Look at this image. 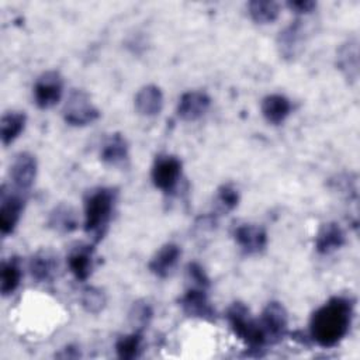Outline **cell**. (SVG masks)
Masks as SVG:
<instances>
[{
    "mask_svg": "<svg viewBox=\"0 0 360 360\" xmlns=\"http://www.w3.org/2000/svg\"><path fill=\"white\" fill-rule=\"evenodd\" d=\"M260 110L267 122L278 125L290 115L291 103L283 94H269L262 100Z\"/></svg>",
    "mask_w": 360,
    "mask_h": 360,
    "instance_id": "44dd1931",
    "label": "cell"
},
{
    "mask_svg": "<svg viewBox=\"0 0 360 360\" xmlns=\"http://www.w3.org/2000/svg\"><path fill=\"white\" fill-rule=\"evenodd\" d=\"M287 6L297 14H309L316 8V3L312 0H295V1H288Z\"/></svg>",
    "mask_w": 360,
    "mask_h": 360,
    "instance_id": "4dcf8cb0",
    "label": "cell"
},
{
    "mask_svg": "<svg viewBox=\"0 0 360 360\" xmlns=\"http://www.w3.org/2000/svg\"><path fill=\"white\" fill-rule=\"evenodd\" d=\"M77 214L73 207L68 204L56 205L48 217V226L62 235L73 232L77 228Z\"/></svg>",
    "mask_w": 360,
    "mask_h": 360,
    "instance_id": "7402d4cb",
    "label": "cell"
},
{
    "mask_svg": "<svg viewBox=\"0 0 360 360\" xmlns=\"http://www.w3.org/2000/svg\"><path fill=\"white\" fill-rule=\"evenodd\" d=\"M180 307L187 316L212 321L215 311L208 300L207 290L201 287H188V290L180 298Z\"/></svg>",
    "mask_w": 360,
    "mask_h": 360,
    "instance_id": "30bf717a",
    "label": "cell"
},
{
    "mask_svg": "<svg viewBox=\"0 0 360 360\" xmlns=\"http://www.w3.org/2000/svg\"><path fill=\"white\" fill-rule=\"evenodd\" d=\"M68 267L79 281H86L94 267V249L91 245L80 243L70 249L68 257Z\"/></svg>",
    "mask_w": 360,
    "mask_h": 360,
    "instance_id": "9a60e30c",
    "label": "cell"
},
{
    "mask_svg": "<svg viewBox=\"0 0 360 360\" xmlns=\"http://www.w3.org/2000/svg\"><path fill=\"white\" fill-rule=\"evenodd\" d=\"M246 7L250 18L256 24H270L280 14V4L271 0H252Z\"/></svg>",
    "mask_w": 360,
    "mask_h": 360,
    "instance_id": "cb8c5ba5",
    "label": "cell"
},
{
    "mask_svg": "<svg viewBox=\"0 0 360 360\" xmlns=\"http://www.w3.org/2000/svg\"><path fill=\"white\" fill-rule=\"evenodd\" d=\"M21 266L17 257H10L3 263L1 278H0V291L4 297L13 294L21 281Z\"/></svg>",
    "mask_w": 360,
    "mask_h": 360,
    "instance_id": "d4e9b609",
    "label": "cell"
},
{
    "mask_svg": "<svg viewBox=\"0 0 360 360\" xmlns=\"http://www.w3.org/2000/svg\"><path fill=\"white\" fill-rule=\"evenodd\" d=\"M135 110L143 117H155L163 108V93L156 84H146L135 96Z\"/></svg>",
    "mask_w": 360,
    "mask_h": 360,
    "instance_id": "ffe728a7",
    "label": "cell"
},
{
    "mask_svg": "<svg viewBox=\"0 0 360 360\" xmlns=\"http://www.w3.org/2000/svg\"><path fill=\"white\" fill-rule=\"evenodd\" d=\"M37 167V159L32 153L20 152L15 155L10 166V180L13 183V188L25 194L35 181Z\"/></svg>",
    "mask_w": 360,
    "mask_h": 360,
    "instance_id": "9c48e42d",
    "label": "cell"
},
{
    "mask_svg": "<svg viewBox=\"0 0 360 360\" xmlns=\"http://www.w3.org/2000/svg\"><path fill=\"white\" fill-rule=\"evenodd\" d=\"M354 312V301L336 295L319 307L311 316L309 333L321 347H333L347 335Z\"/></svg>",
    "mask_w": 360,
    "mask_h": 360,
    "instance_id": "6da1fadb",
    "label": "cell"
},
{
    "mask_svg": "<svg viewBox=\"0 0 360 360\" xmlns=\"http://www.w3.org/2000/svg\"><path fill=\"white\" fill-rule=\"evenodd\" d=\"M346 243V233L336 222L322 224L315 236V250L319 255H329Z\"/></svg>",
    "mask_w": 360,
    "mask_h": 360,
    "instance_id": "2e32d148",
    "label": "cell"
},
{
    "mask_svg": "<svg viewBox=\"0 0 360 360\" xmlns=\"http://www.w3.org/2000/svg\"><path fill=\"white\" fill-rule=\"evenodd\" d=\"M117 195L118 193L112 187H97L84 198V231L94 243L100 242L108 229Z\"/></svg>",
    "mask_w": 360,
    "mask_h": 360,
    "instance_id": "7a4b0ae2",
    "label": "cell"
},
{
    "mask_svg": "<svg viewBox=\"0 0 360 360\" xmlns=\"http://www.w3.org/2000/svg\"><path fill=\"white\" fill-rule=\"evenodd\" d=\"M25 204V195L11 187L7 190L6 186L1 188L0 197V232L3 236L13 233L15 229Z\"/></svg>",
    "mask_w": 360,
    "mask_h": 360,
    "instance_id": "52a82bcc",
    "label": "cell"
},
{
    "mask_svg": "<svg viewBox=\"0 0 360 360\" xmlns=\"http://www.w3.org/2000/svg\"><path fill=\"white\" fill-rule=\"evenodd\" d=\"M305 42V28L301 20H295L280 31L277 37V46L284 59L292 60L301 52Z\"/></svg>",
    "mask_w": 360,
    "mask_h": 360,
    "instance_id": "7c38bea8",
    "label": "cell"
},
{
    "mask_svg": "<svg viewBox=\"0 0 360 360\" xmlns=\"http://www.w3.org/2000/svg\"><path fill=\"white\" fill-rule=\"evenodd\" d=\"M107 304V297L104 290L98 288V287H86L82 291L80 295V305L83 307V309L89 314H100Z\"/></svg>",
    "mask_w": 360,
    "mask_h": 360,
    "instance_id": "83f0119b",
    "label": "cell"
},
{
    "mask_svg": "<svg viewBox=\"0 0 360 360\" xmlns=\"http://www.w3.org/2000/svg\"><path fill=\"white\" fill-rule=\"evenodd\" d=\"M63 94V79L56 70H46L34 83L32 96L38 108L56 105Z\"/></svg>",
    "mask_w": 360,
    "mask_h": 360,
    "instance_id": "5b68a950",
    "label": "cell"
},
{
    "mask_svg": "<svg viewBox=\"0 0 360 360\" xmlns=\"http://www.w3.org/2000/svg\"><path fill=\"white\" fill-rule=\"evenodd\" d=\"M235 242L246 255H256L264 250L267 245V233L264 228L255 224H243L233 231Z\"/></svg>",
    "mask_w": 360,
    "mask_h": 360,
    "instance_id": "4fadbf2b",
    "label": "cell"
},
{
    "mask_svg": "<svg viewBox=\"0 0 360 360\" xmlns=\"http://www.w3.org/2000/svg\"><path fill=\"white\" fill-rule=\"evenodd\" d=\"M187 278L191 287H201L205 290L210 287V278L202 266L197 262H191L187 264Z\"/></svg>",
    "mask_w": 360,
    "mask_h": 360,
    "instance_id": "f546056e",
    "label": "cell"
},
{
    "mask_svg": "<svg viewBox=\"0 0 360 360\" xmlns=\"http://www.w3.org/2000/svg\"><path fill=\"white\" fill-rule=\"evenodd\" d=\"M153 318V309L148 301H135L128 312V322L135 332H141L148 328Z\"/></svg>",
    "mask_w": 360,
    "mask_h": 360,
    "instance_id": "484cf974",
    "label": "cell"
},
{
    "mask_svg": "<svg viewBox=\"0 0 360 360\" xmlns=\"http://www.w3.org/2000/svg\"><path fill=\"white\" fill-rule=\"evenodd\" d=\"M215 202H217V208L222 214L235 210L239 204V191H238V188H235L232 184H222L217 190Z\"/></svg>",
    "mask_w": 360,
    "mask_h": 360,
    "instance_id": "f1b7e54d",
    "label": "cell"
},
{
    "mask_svg": "<svg viewBox=\"0 0 360 360\" xmlns=\"http://www.w3.org/2000/svg\"><path fill=\"white\" fill-rule=\"evenodd\" d=\"M210 105L211 98L205 91L190 90L181 94L176 111L183 121H197L208 111Z\"/></svg>",
    "mask_w": 360,
    "mask_h": 360,
    "instance_id": "8fae6325",
    "label": "cell"
},
{
    "mask_svg": "<svg viewBox=\"0 0 360 360\" xmlns=\"http://www.w3.org/2000/svg\"><path fill=\"white\" fill-rule=\"evenodd\" d=\"M259 323L263 329L267 345L271 346L278 343L287 333L288 325V315L283 304L277 301L269 302L259 318Z\"/></svg>",
    "mask_w": 360,
    "mask_h": 360,
    "instance_id": "ba28073f",
    "label": "cell"
},
{
    "mask_svg": "<svg viewBox=\"0 0 360 360\" xmlns=\"http://www.w3.org/2000/svg\"><path fill=\"white\" fill-rule=\"evenodd\" d=\"M30 273L37 283L53 280L59 269L58 255L51 249H39L30 259Z\"/></svg>",
    "mask_w": 360,
    "mask_h": 360,
    "instance_id": "5bb4252c",
    "label": "cell"
},
{
    "mask_svg": "<svg viewBox=\"0 0 360 360\" xmlns=\"http://www.w3.org/2000/svg\"><path fill=\"white\" fill-rule=\"evenodd\" d=\"M225 316L233 333L243 340L250 350L260 352L269 346L259 319L250 316L249 308L243 302H233L226 309Z\"/></svg>",
    "mask_w": 360,
    "mask_h": 360,
    "instance_id": "3957f363",
    "label": "cell"
},
{
    "mask_svg": "<svg viewBox=\"0 0 360 360\" xmlns=\"http://www.w3.org/2000/svg\"><path fill=\"white\" fill-rule=\"evenodd\" d=\"M100 117L98 108L91 103L90 96L82 89H73L63 107V120L73 127H84Z\"/></svg>",
    "mask_w": 360,
    "mask_h": 360,
    "instance_id": "277c9868",
    "label": "cell"
},
{
    "mask_svg": "<svg viewBox=\"0 0 360 360\" xmlns=\"http://www.w3.org/2000/svg\"><path fill=\"white\" fill-rule=\"evenodd\" d=\"M181 256V249L176 243H165L150 259L148 267L152 274L159 278H166L176 267Z\"/></svg>",
    "mask_w": 360,
    "mask_h": 360,
    "instance_id": "e0dca14e",
    "label": "cell"
},
{
    "mask_svg": "<svg viewBox=\"0 0 360 360\" xmlns=\"http://www.w3.org/2000/svg\"><path fill=\"white\" fill-rule=\"evenodd\" d=\"M27 122V115L21 111H8L3 114L0 122V136L4 146L13 143L20 134L24 131Z\"/></svg>",
    "mask_w": 360,
    "mask_h": 360,
    "instance_id": "603a6c76",
    "label": "cell"
},
{
    "mask_svg": "<svg viewBox=\"0 0 360 360\" xmlns=\"http://www.w3.org/2000/svg\"><path fill=\"white\" fill-rule=\"evenodd\" d=\"M58 357H63V359H76L80 356V352L77 347H73V346H68L65 349H62L60 353L56 354Z\"/></svg>",
    "mask_w": 360,
    "mask_h": 360,
    "instance_id": "1f68e13d",
    "label": "cell"
},
{
    "mask_svg": "<svg viewBox=\"0 0 360 360\" xmlns=\"http://www.w3.org/2000/svg\"><path fill=\"white\" fill-rule=\"evenodd\" d=\"M100 159L110 166H122L129 159V146L122 134H111L100 150Z\"/></svg>",
    "mask_w": 360,
    "mask_h": 360,
    "instance_id": "d6986e66",
    "label": "cell"
},
{
    "mask_svg": "<svg viewBox=\"0 0 360 360\" xmlns=\"http://www.w3.org/2000/svg\"><path fill=\"white\" fill-rule=\"evenodd\" d=\"M181 160L173 155H159L156 156L150 177L156 188L162 190L163 193H172L180 177H181Z\"/></svg>",
    "mask_w": 360,
    "mask_h": 360,
    "instance_id": "8992f818",
    "label": "cell"
},
{
    "mask_svg": "<svg viewBox=\"0 0 360 360\" xmlns=\"http://www.w3.org/2000/svg\"><path fill=\"white\" fill-rule=\"evenodd\" d=\"M141 347H142V333L135 330L129 335L121 336L115 342L117 356L122 360H134L139 357Z\"/></svg>",
    "mask_w": 360,
    "mask_h": 360,
    "instance_id": "4316f807",
    "label": "cell"
},
{
    "mask_svg": "<svg viewBox=\"0 0 360 360\" xmlns=\"http://www.w3.org/2000/svg\"><path fill=\"white\" fill-rule=\"evenodd\" d=\"M336 66L342 75L350 82L354 83L359 77V42L357 39H349L336 53Z\"/></svg>",
    "mask_w": 360,
    "mask_h": 360,
    "instance_id": "ac0fdd59",
    "label": "cell"
}]
</instances>
